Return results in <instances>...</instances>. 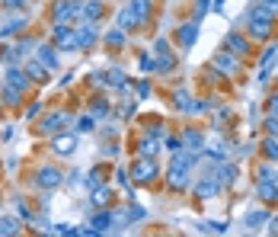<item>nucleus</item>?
Wrapping results in <instances>:
<instances>
[{
	"instance_id": "f257e3e1",
	"label": "nucleus",
	"mask_w": 278,
	"mask_h": 237,
	"mask_svg": "<svg viewBox=\"0 0 278 237\" xmlns=\"http://www.w3.org/2000/svg\"><path fill=\"white\" fill-rule=\"evenodd\" d=\"M272 10H266V6L256 3V10L249 13V36L253 39H266L269 32H272Z\"/></svg>"
},
{
	"instance_id": "f03ea898",
	"label": "nucleus",
	"mask_w": 278,
	"mask_h": 237,
	"mask_svg": "<svg viewBox=\"0 0 278 237\" xmlns=\"http://www.w3.org/2000/svg\"><path fill=\"white\" fill-rule=\"evenodd\" d=\"M192 164H195L192 154L179 151L173 157V167H169V183H173V186H186V183H189V167H192Z\"/></svg>"
},
{
	"instance_id": "7ed1b4c3",
	"label": "nucleus",
	"mask_w": 278,
	"mask_h": 237,
	"mask_svg": "<svg viewBox=\"0 0 278 237\" xmlns=\"http://www.w3.org/2000/svg\"><path fill=\"white\" fill-rule=\"evenodd\" d=\"M131 177L134 183H151L154 177H157V167H154V160H141V164H134V170H131Z\"/></svg>"
},
{
	"instance_id": "20e7f679",
	"label": "nucleus",
	"mask_w": 278,
	"mask_h": 237,
	"mask_svg": "<svg viewBox=\"0 0 278 237\" xmlns=\"http://www.w3.org/2000/svg\"><path fill=\"white\" fill-rule=\"evenodd\" d=\"M221 189V183H218V177H211V173H205V180L199 183V186H195V192L201 195V199H211L214 192H218Z\"/></svg>"
},
{
	"instance_id": "39448f33",
	"label": "nucleus",
	"mask_w": 278,
	"mask_h": 237,
	"mask_svg": "<svg viewBox=\"0 0 278 237\" xmlns=\"http://www.w3.org/2000/svg\"><path fill=\"white\" fill-rule=\"evenodd\" d=\"M195 32H199V19H192V23H186L179 29V42H182V48H189V45L195 42Z\"/></svg>"
},
{
	"instance_id": "423d86ee",
	"label": "nucleus",
	"mask_w": 278,
	"mask_h": 237,
	"mask_svg": "<svg viewBox=\"0 0 278 237\" xmlns=\"http://www.w3.org/2000/svg\"><path fill=\"white\" fill-rule=\"evenodd\" d=\"M128 6H131L134 19H138V26H141V23H144V19H147V10H151V0H131V3H128Z\"/></svg>"
},
{
	"instance_id": "0eeeda50",
	"label": "nucleus",
	"mask_w": 278,
	"mask_h": 237,
	"mask_svg": "<svg viewBox=\"0 0 278 237\" xmlns=\"http://www.w3.org/2000/svg\"><path fill=\"white\" fill-rule=\"evenodd\" d=\"M214 64H218L221 71H237V67H240V61H237L234 55H227V51H221V55L214 58Z\"/></svg>"
},
{
	"instance_id": "6e6552de",
	"label": "nucleus",
	"mask_w": 278,
	"mask_h": 237,
	"mask_svg": "<svg viewBox=\"0 0 278 237\" xmlns=\"http://www.w3.org/2000/svg\"><path fill=\"white\" fill-rule=\"evenodd\" d=\"M99 13H103V6H99V0H90V3H86L83 10H80V16H83L86 23H90V19H96Z\"/></svg>"
},
{
	"instance_id": "1a4fd4ad",
	"label": "nucleus",
	"mask_w": 278,
	"mask_h": 237,
	"mask_svg": "<svg viewBox=\"0 0 278 237\" xmlns=\"http://www.w3.org/2000/svg\"><path fill=\"white\" fill-rule=\"evenodd\" d=\"M227 45L237 51V55H243V51L249 48V45H246V39H243V36H237V32H230V36H227Z\"/></svg>"
},
{
	"instance_id": "9d476101",
	"label": "nucleus",
	"mask_w": 278,
	"mask_h": 237,
	"mask_svg": "<svg viewBox=\"0 0 278 237\" xmlns=\"http://www.w3.org/2000/svg\"><path fill=\"white\" fill-rule=\"evenodd\" d=\"M74 144H77V138L64 135V138H58V141H55V151H58V154H71V151H74Z\"/></svg>"
},
{
	"instance_id": "9b49d317",
	"label": "nucleus",
	"mask_w": 278,
	"mask_h": 237,
	"mask_svg": "<svg viewBox=\"0 0 278 237\" xmlns=\"http://www.w3.org/2000/svg\"><path fill=\"white\" fill-rule=\"evenodd\" d=\"M259 195L266 202H275L278 199V186H272V183H259Z\"/></svg>"
},
{
	"instance_id": "f8f14e48",
	"label": "nucleus",
	"mask_w": 278,
	"mask_h": 237,
	"mask_svg": "<svg viewBox=\"0 0 278 237\" xmlns=\"http://www.w3.org/2000/svg\"><path fill=\"white\" fill-rule=\"evenodd\" d=\"M182 144H189V151H201V135L199 132H186Z\"/></svg>"
},
{
	"instance_id": "ddd939ff",
	"label": "nucleus",
	"mask_w": 278,
	"mask_h": 237,
	"mask_svg": "<svg viewBox=\"0 0 278 237\" xmlns=\"http://www.w3.org/2000/svg\"><path fill=\"white\" fill-rule=\"evenodd\" d=\"M39 180H42L45 186H58V183H61V173L58 170H42V177H39Z\"/></svg>"
},
{
	"instance_id": "4468645a",
	"label": "nucleus",
	"mask_w": 278,
	"mask_h": 237,
	"mask_svg": "<svg viewBox=\"0 0 278 237\" xmlns=\"http://www.w3.org/2000/svg\"><path fill=\"white\" fill-rule=\"evenodd\" d=\"M234 167H230V164H224V167H218V183H230V180H234Z\"/></svg>"
},
{
	"instance_id": "2eb2a0df",
	"label": "nucleus",
	"mask_w": 278,
	"mask_h": 237,
	"mask_svg": "<svg viewBox=\"0 0 278 237\" xmlns=\"http://www.w3.org/2000/svg\"><path fill=\"white\" fill-rule=\"evenodd\" d=\"M106 42H109L112 48H119V45L125 42V32H121V29H115V32H109V36H106Z\"/></svg>"
},
{
	"instance_id": "dca6fc26",
	"label": "nucleus",
	"mask_w": 278,
	"mask_h": 237,
	"mask_svg": "<svg viewBox=\"0 0 278 237\" xmlns=\"http://www.w3.org/2000/svg\"><path fill=\"white\" fill-rule=\"evenodd\" d=\"M109 215H96V218H93V231H106V228H109Z\"/></svg>"
},
{
	"instance_id": "f3484780",
	"label": "nucleus",
	"mask_w": 278,
	"mask_h": 237,
	"mask_svg": "<svg viewBox=\"0 0 278 237\" xmlns=\"http://www.w3.org/2000/svg\"><path fill=\"white\" fill-rule=\"evenodd\" d=\"M93 39H96V32H93V29H80V32H77V42H80V45H90Z\"/></svg>"
},
{
	"instance_id": "a211bd4d",
	"label": "nucleus",
	"mask_w": 278,
	"mask_h": 237,
	"mask_svg": "<svg viewBox=\"0 0 278 237\" xmlns=\"http://www.w3.org/2000/svg\"><path fill=\"white\" fill-rule=\"evenodd\" d=\"M39 58H42L48 67H55V64H58V58H55V51H51V48H42V51H39Z\"/></svg>"
},
{
	"instance_id": "6ab92c4d",
	"label": "nucleus",
	"mask_w": 278,
	"mask_h": 237,
	"mask_svg": "<svg viewBox=\"0 0 278 237\" xmlns=\"http://www.w3.org/2000/svg\"><path fill=\"white\" fill-rule=\"evenodd\" d=\"M141 154H144V157H154V154H157V141H141Z\"/></svg>"
},
{
	"instance_id": "aec40b11",
	"label": "nucleus",
	"mask_w": 278,
	"mask_h": 237,
	"mask_svg": "<svg viewBox=\"0 0 278 237\" xmlns=\"http://www.w3.org/2000/svg\"><path fill=\"white\" fill-rule=\"evenodd\" d=\"M93 202H96V205H106V202H109V189H96V192H93Z\"/></svg>"
},
{
	"instance_id": "412c9836",
	"label": "nucleus",
	"mask_w": 278,
	"mask_h": 237,
	"mask_svg": "<svg viewBox=\"0 0 278 237\" xmlns=\"http://www.w3.org/2000/svg\"><path fill=\"white\" fill-rule=\"evenodd\" d=\"M13 231H16V221H13V218H3V221H0V234H13Z\"/></svg>"
},
{
	"instance_id": "4be33fe9",
	"label": "nucleus",
	"mask_w": 278,
	"mask_h": 237,
	"mask_svg": "<svg viewBox=\"0 0 278 237\" xmlns=\"http://www.w3.org/2000/svg\"><path fill=\"white\" fill-rule=\"evenodd\" d=\"M19 26H23V19H19V16H13V19H10V23H6V26H3V29H0V32H3V36H6V32H13V29H19Z\"/></svg>"
},
{
	"instance_id": "5701e85b",
	"label": "nucleus",
	"mask_w": 278,
	"mask_h": 237,
	"mask_svg": "<svg viewBox=\"0 0 278 237\" xmlns=\"http://www.w3.org/2000/svg\"><path fill=\"white\" fill-rule=\"evenodd\" d=\"M272 180H275L272 167H262V170H259V183H272Z\"/></svg>"
},
{
	"instance_id": "b1692460",
	"label": "nucleus",
	"mask_w": 278,
	"mask_h": 237,
	"mask_svg": "<svg viewBox=\"0 0 278 237\" xmlns=\"http://www.w3.org/2000/svg\"><path fill=\"white\" fill-rule=\"evenodd\" d=\"M166 147H169L173 154H179V151H182V138H169V141H166Z\"/></svg>"
},
{
	"instance_id": "393cba45",
	"label": "nucleus",
	"mask_w": 278,
	"mask_h": 237,
	"mask_svg": "<svg viewBox=\"0 0 278 237\" xmlns=\"http://www.w3.org/2000/svg\"><path fill=\"white\" fill-rule=\"evenodd\" d=\"M10 84H13V87H26V77H23V74H16V71H13V74H10Z\"/></svg>"
},
{
	"instance_id": "a878e982",
	"label": "nucleus",
	"mask_w": 278,
	"mask_h": 237,
	"mask_svg": "<svg viewBox=\"0 0 278 237\" xmlns=\"http://www.w3.org/2000/svg\"><path fill=\"white\" fill-rule=\"evenodd\" d=\"M259 6H266V10H272V13H278V0H256Z\"/></svg>"
},
{
	"instance_id": "bb28decb",
	"label": "nucleus",
	"mask_w": 278,
	"mask_h": 237,
	"mask_svg": "<svg viewBox=\"0 0 278 237\" xmlns=\"http://www.w3.org/2000/svg\"><path fill=\"white\" fill-rule=\"evenodd\" d=\"M266 218H269V215H266V212H253V215H249V228H253V225H256V221H266Z\"/></svg>"
},
{
	"instance_id": "cd10ccee",
	"label": "nucleus",
	"mask_w": 278,
	"mask_h": 237,
	"mask_svg": "<svg viewBox=\"0 0 278 237\" xmlns=\"http://www.w3.org/2000/svg\"><path fill=\"white\" fill-rule=\"evenodd\" d=\"M29 74H32V77H39V80L45 77V71H42V67H39V64H29Z\"/></svg>"
},
{
	"instance_id": "c85d7f7f",
	"label": "nucleus",
	"mask_w": 278,
	"mask_h": 237,
	"mask_svg": "<svg viewBox=\"0 0 278 237\" xmlns=\"http://www.w3.org/2000/svg\"><path fill=\"white\" fill-rule=\"evenodd\" d=\"M208 3H211V0H199V23H201V16L208 13Z\"/></svg>"
},
{
	"instance_id": "c756f323",
	"label": "nucleus",
	"mask_w": 278,
	"mask_h": 237,
	"mask_svg": "<svg viewBox=\"0 0 278 237\" xmlns=\"http://www.w3.org/2000/svg\"><path fill=\"white\" fill-rule=\"evenodd\" d=\"M266 151H269V157H278V144H275V141H266Z\"/></svg>"
},
{
	"instance_id": "7c9ffc66",
	"label": "nucleus",
	"mask_w": 278,
	"mask_h": 237,
	"mask_svg": "<svg viewBox=\"0 0 278 237\" xmlns=\"http://www.w3.org/2000/svg\"><path fill=\"white\" fill-rule=\"evenodd\" d=\"M19 3H23V0H6V6H19Z\"/></svg>"
},
{
	"instance_id": "2f4dec72",
	"label": "nucleus",
	"mask_w": 278,
	"mask_h": 237,
	"mask_svg": "<svg viewBox=\"0 0 278 237\" xmlns=\"http://www.w3.org/2000/svg\"><path fill=\"white\" fill-rule=\"evenodd\" d=\"M224 3H227V0H218V3H214V10H221V6H224Z\"/></svg>"
}]
</instances>
